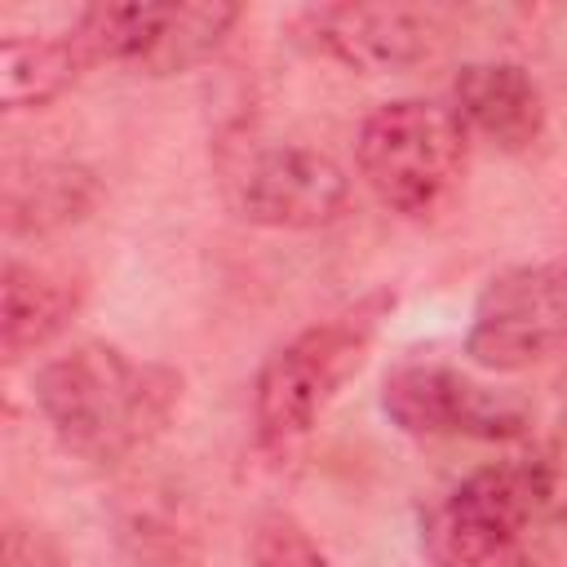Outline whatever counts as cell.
<instances>
[{
	"mask_svg": "<svg viewBox=\"0 0 567 567\" xmlns=\"http://www.w3.org/2000/svg\"><path fill=\"white\" fill-rule=\"evenodd\" d=\"M182 403V377L164 363H142L111 341H75L35 372V408L53 439L111 465L146 447L173 421Z\"/></svg>",
	"mask_w": 567,
	"mask_h": 567,
	"instance_id": "obj_1",
	"label": "cell"
},
{
	"mask_svg": "<svg viewBox=\"0 0 567 567\" xmlns=\"http://www.w3.org/2000/svg\"><path fill=\"white\" fill-rule=\"evenodd\" d=\"M558 527V478L545 461L470 470L425 518L434 567H540Z\"/></svg>",
	"mask_w": 567,
	"mask_h": 567,
	"instance_id": "obj_2",
	"label": "cell"
},
{
	"mask_svg": "<svg viewBox=\"0 0 567 567\" xmlns=\"http://www.w3.org/2000/svg\"><path fill=\"white\" fill-rule=\"evenodd\" d=\"M394 297H368L354 310L323 319L279 346L252 381V434L266 452H292L341 394V385L368 363L381 315Z\"/></svg>",
	"mask_w": 567,
	"mask_h": 567,
	"instance_id": "obj_3",
	"label": "cell"
},
{
	"mask_svg": "<svg viewBox=\"0 0 567 567\" xmlns=\"http://www.w3.org/2000/svg\"><path fill=\"white\" fill-rule=\"evenodd\" d=\"M465 142L470 133L447 102L394 97L363 115L354 164L385 208L430 217L465 173Z\"/></svg>",
	"mask_w": 567,
	"mask_h": 567,
	"instance_id": "obj_4",
	"label": "cell"
},
{
	"mask_svg": "<svg viewBox=\"0 0 567 567\" xmlns=\"http://www.w3.org/2000/svg\"><path fill=\"white\" fill-rule=\"evenodd\" d=\"M221 195L235 217L270 230H323L350 204L346 168L306 142H226Z\"/></svg>",
	"mask_w": 567,
	"mask_h": 567,
	"instance_id": "obj_5",
	"label": "cell"
},
{
	"mask_svg": "<svg viewBox=\"0 0 567 567\" xmlns=\"http://www.w3.org/2000/svg\"><path fill=\"white\" fill-rule=\"evenodd\" d=\"M567 350V261H527L492 275L465 328L470 363L523 372Z\"/></svg>",
	"mask_w": 567,
	"mask_h": 567,
	"instance_id": "obj_6",
	"label": "cell"
},
{
	"mask_svg": "<svg viewBox=\"0 0 567 567\" xmlns=\"http://www.w3.org/2000/svg\"><path fill=\"white\" fill-rule=\"evenodd\" d=\"M385 416L416 439H483L505 443L527 434L532 408L514 390H492L443 363H399L381 385Z\"/></svg>",
	"mask_w": 567,
	"mask_h": 567,
	"instance_id": "obj_7",
	"label": "cell"
},
{
	"mask_svg": "<svg viewBox=\"0 0 567 567\" xmlns=\"http://www.w3.org/2000/svg\"><path fill=\"white\" fill-rule=\"evenodd\" d=\"M306 35L350 71L394 75L430 58L434 13L416 4H319L301 13Z\"/></svg>",
	"mask_w": 567,
	"mask_h": 567,
	"instance_id": "obj_8",
	"label": "cell"
},
{
	"mask_svg": "<svg viewBox=\"0 0 567 567\" xmlns=\"http://www.w3.org/2000/svg\"><path fill=\"white\" fill-rule=\"evenodd\" d=\"M452 111L465 133L509 155L536 146L545 133V93L518 62H465L452 80Z\"/></svg>",
	"mask_w": 567,
	"mask_h": 567,
	"instance_id": "obj_9",
	"label": "cell"
},
{
	"mask_svg": "<svg viewBox=\"0 0 567 567\" xmlns=\"http://www.w3.org/2000/svg\"><path fill=\"white\" fill-rule=\"evenodd\" d=\"M84 279L62 266H40L22 257H4L0 275V350L4 363H18L44 350L80 310Z\"/></svg>",
	"mask_w": 567,
	"mask_h": 567,
	"instance_id": "obj_10",
	"label": "cell"
},
{
	"mask_svg": "<svg viewBox=\"0 0 567 567\" xmlns=\"http://www.w3.org/2000/svg\"><path fill=\"white\" fill-rule=\"evenodd\" d=\"M102 186L93 168L75 159H9L4 164V230L18 239H44L75 221H84L97 204Z\"/></svg>",
	"mask_w": 567,
	"mask_h": 567,
	"instance_id": "obj_11",
	"label": "cell"
},
{
	"mask_svg": "<svg viewBox=\"0 0 567 567\" xmlns=\"http://www.w3.org/2000/svg\"><path fill=\"white\" fill-rule=\"evenodd\" d=\"M239 22V4L226 0H155L146 53L137 62L142 75H182L199 62H208L230 27Z\"/></svg>",
	"mask_w": 567,
	"mask_h": 567,
	"instance_id": "obj_12",
	"label": "cell"
},
{
	"mask_svg": "<svg viewBox=\"0 0 567 567\" xmlns=\"http://www.w3.org/2000/svg\"><path fill=\"white\" fill-rule=\"evenodd\" d=\"M89 66L80 40L66 35H4L0 40V102L4 111H40L58 102Z\"/></svg>",
	"mask_w": 567,
	"mask_h": 567,
	"instance_id": "obj_13",
	"label": "cell"
},
{
	"mask_svg": "<svg viewBox=\"0 0 567 567\" xmlns=\"http://www.w3.org/2000/svg\"><path fill=\"white\" fill-rule=\"evenodd\" d=\"M248 567H332V563L292 514L270 509L248 527Z\"/></svg>",
	"mask_w": 567,
	"mask_h": 567,
	"instance_id": "obj_14",
	"label": "cell"
},
{
	"mask_svg": "<svg viewBox=\"0 0 567 567\" xmlns=\"http://www.w3.org/2000/svg\"><path fill=\"white\" fill-rule=\"evenodd\" d=\"M4 567H71V558L35 523L9 518L4 523Z\"/></svg>",
	"mask_w": 567,
	"mask_h": 567,
	"instance_id": "obj_15",
	"label": "cell"
}]
</instances>
